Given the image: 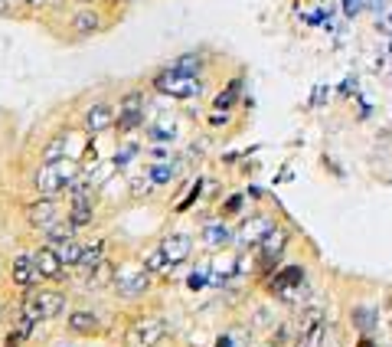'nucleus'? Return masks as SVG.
<instances>
[{
  "label": "nucleus",
  "mask_w": 392,
  "mask_h": 347,
  "mask_svg": "<svg viewBox=\"0 0 392 347\" xmlns=\"http://www.w3.org/2000/svg\"><path fill=\"white\" fill-rule=\"evenodd\" d=\"M72 26H75V33H95L98 26H102V20H98V13H92V10H82V13H75L72 17Z\"/></svg>",
  "instance_id": "aec40b11"
},
{
  "label": "nucleus",
  "mask_w": 392,
  "mask_h": 347,
  "mask_svg": "<svg viewBox=\"0 0 392 347\" xmlns=\"http://www.w3.org/2000/svg\"><path fill=\"white\" fill-rule=\"evenodd\" d=\"M92 217H95V203H92V196H72V206H69L65 219H69L75 229H82V226L92 223Z\"/></svg>",
  "instance_id": "2eb2a0df"
},
{
  "label": "nucleus",
  "mask_w": 392,
  "mask_h": 347,
  "mask_svg": "<svg viewBox=\"0 0 392 347\" xmlns=\"http://www.w3.org/2000/svg\"><path fill=\"white\" fill-rule=\"evenodd\" d=\"M69 327H72L75 334H95L98 318L92 311H75V315H69Z\"/></svg>",
  "instance_id": "6ab92c4d"
},
{
  "label": "nucleus",
  "mask_w": 392,
  "mask_h": 347,
  "mask_svg": "<svg viewBox=\"0 0 392 347\" xmlns=\"http://www.w3.org/2000/svg\"><path fill=\"white\" fill-rule=\"evenodd\" d=\"M173 65H177V69H183V72H193V76H196V69L203 65V59H200V56H183V59H177Z\"/></svg>",
  "instance_id": "a878e982"
},
{
  "label": "nucleus",
  "mask_w": 392,
  "mask_h": 347,
  "mask_svg": "<svg viewBox=\"0 0 392 347\" xmlns=\"http://www.w3.org/2000/svg\"><path fill=\"white\" fill-rule=\"evenodd\" d=\"M144 269L148 272H164V269H170V265H167V259L160 256V249H154L148 259H144Z\"/></svg>",
  "instance_id": "5701e85b"
},
{
  "label": "nucleus",
  "mask_w": 392,
  "mask_h": 347,
  "mask_svg": "<svg viewBox=\"0 0 392 347\" xmlns=\"http://www.w3.org/2000/svg\"><path fill=\"white\" fill-rule=\"evenodd\" d=\"M164 334H167V325L160 318H141V321H134V325L127 327L125 344L127 347H154Z\"/></svg>",
  "instance_id": "39448f33"
},
{
  "label": "nucleus",
  "mask_w": 392,
  "mask_h": 347,
  "mask_svg": "<svg viewBox=\"0 0 392 347\" xmlns=\"http://www.w3.org/2000/svg\"><path fill=\"white\" fill-rule=\"evenodd\" d=\"M288 233L285 229H272L262 242H258V252H262V265H265V272L272 269V265H278V259H281V252H285L288 246Z\"/></svg>",
  "instance_id": "9b49d317"
},
{
  "label": "nucleus",
  "mask_w": 392,
  "mask_h": 347,
  "mask_svg": "<svg viewBox=\"0 0 392 347\" xmlns=\"http://www.w3.org/2000/svg\"><path fill=\"white\" fill-rule=\"evenodd\" d=\"M150 190H154V180H150L148 174H144V177H138V180H131V196H148Z\"/></svg>",
  "instance_id": "b1692460"
},
{
  "label": "nucleus",
  "mask_w": 392,
  "mask_h": 347,
  "mask_svg": "<svg viewBox=\"0 0 392 347\" xmlns=\"http://www.w3.org/2000/svg\"><path fill=\"white\" fill-rule=\"evenodd\" d=\"M17 344H20V337H17V334L7 337V347H17Z\"/></svg>",
  "instance_id": "7c9ffc66"
},
{
  "label": "nucleus",
  "mask_w": 392,
  "mask_h": 347,
  "mask_svg": "<svg viewBox=\"0 0 392 347\" xmlns=\"http://www.w3.org/2000/svg\"><path fill=\"white\" fill-rule=\"evenodd\" d=\"M63 308H65V295L63 292H26V298H23V308H20V315H26L30 321H49V318L56 315H63Z\"/></svg>",
  "instance_id": "7ed1b4c3"
},
{
  "label": "nucleus",
  "mask_w": 392,
  "mask_h": 347,
  "mask_svg": "<svg viewBox=\"0 0 392 347\" xmlns=\"http://www.w3.org/2000/svg\"><path fill=\"white\" fill-rule=\"evenodd\" d=\"M239 92H242V76H235L229 86L219 92V95L212 98V109L216 111H229V109H235V102H239Z\"/></svg>",
  "instance_id": "f3484780"
},
{
  "label": "nucleus",
  "mask_w": 392,
  "mask_h": 347,
  "mask_svg": "<svg viewBox=\"0 0 392 347\" xmlns=\"http://www.w3.org/2000/svg\"><path fill=\"white\" fill-rule=\"evenodd\" d=\"M42 233H46V242H49V246H63V242H69V239H75V226L72 223H69V219H56L53 226L49 229H42Z\"/></svg>",
  "instance_id": "a211bd4d"
},
{
  "label": "nucleus",
  "mask_w": 392,
  "mask_h": 347,
  "mask_svg": "<svg viewBox=\"0 0 392 347\" xmlns=\"http://www.w3.org/2000/svg\"><path fill=\"white\" fill-rule=\"evenodd\" d=\"M216 347H233V341H229V337H223V341H219Z\"/></svg>",
  "instance_id": "2f4dec72"
},
{
  "label": "nucleus",
  "mask_w": 392,
  "mask_h": 347,
  "mask_svg": "<svg viewBox=\"0 0 392 347\" xmlns=\"http://www.w3.org/2000/svg\"><path fill=\"white\" fill-rule=\"evenodd\" d=\"M160 256L167 259V265L173 269V265H180V262H187V256H190L193 249V239L187 236V233H167V236L160 239Z\"/></svg>",
  "instance_id": "6e6552de"
},
{
  "label": "nucleus",
  "mask_w": 392,
  "mask_h": 347,
  "mask_svg": "<svg viewBox=\"0 0 392 347\" xmlns=\"http://www.w3.org/2000/svg\"><path fill=\"white\" fill-rule=\"evenodd\" d=\"M13 10V0H0V17H3V13H10Z\"/></svg>",
  "instance_id": "c756f323"
},
{
  "label": "nucleus",
  "mask_w": 392,
  "mask_h": 347,
  "mask_svg": "<svg viewBox=\"0 0 392 347\" xmlns=\"http://www.w3.org/2000/svg\"><path fill=\"white\" fill-rule=\"evenodd\" d=\"M26 3H36V0H26Z\"/></svg>",
  "instance_id": "72a5a7b5"
},
{
  "label": "nucleus",
  "mask_w": 392,
  "mask_h": 347,
  "mask_svg": "<svg viewBox=\"0 0 392 347\" xmlns=\"http://www.w3.org/2000/svg\"><path fill=\"white\" fill-rule=\"evenodd\" d=\"M148 285H150V272L144 265H125L115 275V292L121 298H138V295L148 292Z\"/></svg>",
  "instance_id": "423d86ee"
},
{
  "label": "nucleus",
  "mask_w": 392,
  "mask_h": 347,
  "mask_svg": "<svg viewBox=\"0 0 392 347\" xmlns=\"http://www.w3.org/2000/svg\"><path fill=\"white\" fill-rule=\"evenodd\" d=\"M59 259H63V265L65 269H69V265H79V259H82V246H79V242H75V239H69V242H63V246H59Z\"/></svg>",
  "instance_id": "412c9836"
},
{
  "label": "nucleus",
  "mask_w": 392,
  "mask_h": 347,
  "mask_svg": "<svg viewBox=\"0 0 392 347\" xmlns=\"http://www.w3.org/2000/svg\"><path fill=\"white\" fill-rule=\"evenodd\" d=\"M154 138H157V141H167V138H173V131H167V128H154Z\"/></svg>",
  "instance_id": "c85d7f7f"
},
{
  "label": "nucleus",
  "mask_w": 392,
  "mask_h": 347,
  "mask_svg": "<svg viewBox=\"0 0 392 347\" xmlns=\"http://www.w3.org/2000/svg\"><path fill=\"white\" fill-rule=\"evenodd\" d=\"M144 92H127L121 102H118V111H115V125L121 134H131L144 125Z\"/></svg>",
  "instance_id": "20e7f679"
},
{
  "label": "nucleus",
  "mask_w": 392,
  "mask_h": 347,
  "mask_svg": "<svg viewBox=\"0 0 392 347\" xmlns=\"http://www.w3.org/2000/svg\"><path fill=\"white\" fill-rule=\"evenodd\" d=\"M69 131H59V134H53L49 141L42 144V151H40V157H42V164H53V161H63L65 157V151H69Z\"/></svg>",
  "instance_id": "dca6fc26"
},
{
  "label": "nucleus",
  "mask_w": 392,
  "mask_h": 347,
  "mask_svg": "<svg viewBox=\"0 0 392 347\" xmlns=\"http://www.w3.org/2000/svg\"><path fill=\"white\" fill-rule=\"evenodd\" d=\"M242 203H245V196H242V194L229 196V200H226V206H223V213H229V217H235V213H242Z\"/></svg>",
  "instance_id": "bb28decb"
},
{
  "label": "nucleus",
  "mask_w": 392,
  "mask_h": 347,
  "mask_svg": "<svg viewBox=\"0 0 392 347\" xmlns=\"http://www.w3.org/2000/svg\"><path fill=\"white\" fill-rule=\"evenodd\" d=\"M272 229H275V223H272V219L262 217V213H252L249 219H242V223H239V233H235V236H239V242H245V246H258V242H262Z\"/></svg>",
  "instance_id": "1a4fd4ad"
},
{
  "label": "nucleus",
  "mask_w": 392,
  "mask_h": 347,
  "mask_svg": "<svg viewBox=\"0 0 392 347\" xmlns=\"http://www.w3.org/2000/svg\"><path fill=\"white\" fill-rule=\"evenodd\" d=\"M154 88H157L160 95H170V98H193V95H200L203 86L193 72H183L177 65H170V69H160L157 76H154Z\"/></svg>",
  "instance_id": "f03ea898"
},
{
  "label": "nucleus",
  "mask_w": 392,
  "mask_h": 347,
  "mask_svg": "<svg viewBox=\"0 0 392 347\" xmlns=\"http://www.w3.org/2000/svg\"><path fill=\"white\" fill-rule=\"evenodd\" d=\"M82 171V164L72 161V157H63V161H53V164H42L36 177H33V190L40 196H59L69 190L75 177Z\"/></svg>",
  "instance_id": "f257e3e1"
},
{
  "label": "nucleus",
  "mask_w": 392,
  "mask_h": 347,
  "mask_svg": "<svg viewBox=\"0 0 392 347\" xmlns=\"http://www.w3.org/2000/svg\"><path fill=\"white\" fill-rule=\"evenodd\" d=\"M26 219H30L33 229H49L56 219H63L56 196H40L36 203H30V206H26Z\"/></svg>",
  "instance_id": "0eeeda50"
},
{
  "label": "nucleus",
  "mask_w": 392,
  "mask_h": 347,
  "mask_svg": "<svg viewBox=\"0 0 392 347\" xmlns=\"http://www.w3.org/2000/svg\"><path fill=\"white\" fill-rule=\"evenodd\" d=\"M115 125V109L108 105V102H95V105H88L85 111V131L88 134H102Z\"/></svg>",
  "instance_id": "f8f14e48"
},
{
  "label": "nucleus",
  "mask_w": 392,
  "mask_h": 347,
  "mask_svg": "<svg viewBox=\"0 0 392 347\" xmlns=\"http://www.w3.org/2000/svg\"><path fill=\"white\" fill-rule=\"evenodd\" d=\"M360 347H373V344H370V341H363V344H360Z\"/></svg>",
  "instance_id": "473e14b6"
},
{
  "label": "nucleus",
  "mask_w": 392,
  "mask_h": 347,
  "mask_svg": "<svg viewBox=\"0 0 392 347\" xmlns=\"http://www.w3.org/2000/svg\"><path fill=\"white\" fill-rule=\"evenodd\" d=\"M33 262H36V269H40L42 279H53V282H59V279L65 275V265H63V259H59L56 246H40V249L33 252Z\"/></svg>",
  "instance_id": "9d476101"
},
{
  "label": "nucleus",
  "mask_w": 392,
  "mask_h": 347,
  "mask_svg": "<svg viewBox=\"0 0 392 347\" xmlns=\"http://www.w3.org/2000/svg\"><path fill=\"white\" fill-rule=\"evenodd\" d=\"M226 121H229V115H226V111H212V118H210L212 128H219V125H226Z\"/></svg>",
  "instance_id": "cd10ccee"
},
{
  "label": "nucleus",
  "mask_w": 392,
  "mask_h": 347,
  "mask_svg": "<svg viewBox=\"0 0 392 347\" xmlns=\"http://www.w3.org/2000/svg\"><path fill=\"white\" fill-rule=\"evenodd\" d=\"M301 282H304V269H301V265H288V269H281L278 275L268 279V292L285 295L288 288H295V285H301Z\"/></svg>",
  "instance_id": "4468645a"
},
{
  "label": "nucleus",
  "mask_w": 392,
  "mask_h": 347,
  "mask_svg": "<svg viewBox=\"0 0 392 347\" xmlns=\"http://www.w3.org/2000/svg\"><path fill=\"white\" fill-rule=\"evenodd\" d=\"M154 184H167L170 177H173V167H167V164H157V167H150V174H148Z\"/></svg>",
  "instance_id": "393cba45"
},
{
  "label": "nucleus",
  "mask_w": 392,
  "mask_h": 347,
  "mask_svg": "<svg viewBox=\"0 0 392 347\" xmlns=\"http://www.w3.org/2000/svg\"><path fill=\"white\" fill-rule=\"evenodd\" d=\"M10 275L13 282L20 285V288H26L30 292L33 285H40V269H36V262H33V256H17V259L10 262Z\"/></svg>",
  "instance_id": "ddd939ff"
},
{
  "label": "nucleus",
  "mask_w": 392,
  "mask_h": 347,
  "mask_svg": "<svg viewBox=\"0 0 392 347\" xmlns=\"http://www.w3.org/2000/svg\"><path fill=\"white\" fill-rule=\"evenodd\" d=\"M206 246H229V229L219 226V223H212V226H206Z\"/></svg>",
  "instance_id": "4be33fe9"
}]
</instances>
